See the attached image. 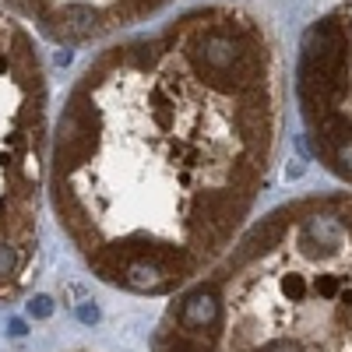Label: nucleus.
Listing matches in <instances>:
<instances>
[{
	"label": "nucleus",
	"instance_id": "39448f33",
	"mask_svg": "<svg viewBox=\"0 0 352 352\" xmlns=\"http://www.w3.org/2000/svg\"><path fill=\"white\" fill-rule=\"evenodd\" d=\"M4 4L36 21L50 39L92 43L166 11L173 0H4Z\"/></svg>",
	"mask_w": 352,
	"mask_h": 352
},
{
	"label": "nucleus",
	"instance_id": "20e7f679",
	"mask_svg": "<svg viewBox=\"0 0 352 352\" xmlns=\"http://www.w3.org/2000/svg\"><path fill=\"white\" fill-rule=\"evenodd\" d=\"M296 96L314 155L352 184V0L307 28Z\"/></svg>",
	"mask_w": 352,
	"mask_h": 352
},
{
	"label": "nucleus",
	"instance_id": "f257e3e1",
	"mask_svg": "<svg viewBox=\"0 0 352 352\" xmlns=\"http://www.w3.org/2000/svg\"><path fill=\"white\" fill-rule=\"evenodd\" d=\"M278 64L264 25L204 4L106 46L53 141V212L102 282L166 296L232 247L268 180Z\"/></svg>",
	"mask_w": 352,
	"mask_h": 352
},
{
	"label": "nucleus",
	"instance_id": "7ed1b4c3",
	"mask_svg": "<svg viewBox=\"0 0 352 352\" xmlns=\"http://www.w3.org/2000/svg\"><path fill=\"white\" fill-rule=\"evenodd\" d=\"M46 152V78L28 32L0 14V300L28 285Z\"/></svg>",
	"mask_w": 352,
	"mask_h": 352
},
{
	"label": "nucleus",
	"instance_id": "0eeeda50",
	"mask_svg": "<svg viewBox=\"0 0 352 352\" xmlns=\"http://www.w3.org/2000/svg\"><path fill=\"white\" fill-rule=\"evenodd\" d=\"M78 314H81V320H96V317H99V310H96V307H81Z\"/></svg>",
	"mask_w": 352,
	"mask_h": 352
},
{
	"label": "nucleus",
	"instance_id": "423d86ee",
	"mask_svg": "<svg viewBox=\"0 0 352 352\" xmlns=\"http://www.w3.org/2000/svg\"><path fill=\"white\" fill-rule=\"evenodd\" d=\"M28 314H32V317H50V314H53L50 296H36L32 303H28Z\"/></svg>",
	"mask_w": 352,
	"mask_h": 352
},
{
	"label": "nucleus",
	"instance_id": "f03ea898",
	"mask_svg": "<svg viewBox=\"0 0 352 352\" xmlns=\"http://www.w3.org/2000/svg\"><path fill=\"white\" fill-rule=\"evenodd\" d=\"M152 352H352V197L261 219L184 285Z\"/></svg>",
	"mask_w": 352,
	"mask_h": 352
}]
</instances>
